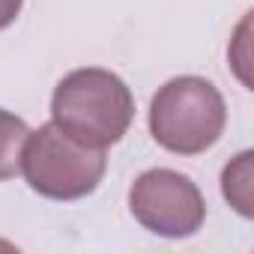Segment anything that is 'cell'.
Segmentation results:
<instances>
[{
  "label": "cell",
  "instance_id": "52a82bcc",
  "mask_svg": "<svg viewBox=\"0 0 254 254\" xmlns=\"http://www.w3.org/2000/svg\"><path fill=\"white\" fill-rule=\"evenodd\" d=\"M24 6V0H0V30H6Z\"/></svg>",
  "mask_w": 254,
  "mask_h": 254
},
{
  "label": "cell",
  "instance_id": "6da1fadb",
  "mask_svg": "<svg viewBox=\"0 0 254 254\" xmlns=\"http://www.w3.org/2000/svg\"><path fill=\"white\" fill-rule=\"evenodd\" d=\"M135 120V96L117 72L84 66L60 78L51 96V123L84 147L108 150Z\"/></svg>",
  "mask_w": 254,
  "mask_h": 254
},
{
  "label": "cell",
  "instance_id": "5b68a950",
  "mask_svg": "<svg viewBox=\"0 0 254 254\" xmlns=\"http://www.w3.org/2000/svg\"><path fill=\"white\" fill-rule=\"evenodd\" d=\"M254 153L251 150H242L236 159H230L221 171V194L227 197V203L242 215V218H251L254 215Z\"/></svg>",
  "mask_w": 254,
  "mask_h": 254
},
{
  "label": "cell",
  "instance_id": "8992f818",
  "mask_svg": "<svg viewBox=\"0 0 254 254\" xmlns=\"http://www.w3.org/2000/svg\"><path fill=\"white\" fill-rule=\"evenodd\" d=\"M27 135H30L27 123L15 117L12 111L0 108V183L21 174V147Z\"/></svg>",
  "mask_w": 254,
  "mask_h": 254
},
{
  "label": "cell",
  "instance_id": "3957f363",
  "mask_svg": "<svg viewBox=\"0 0 254 254\" xmlns=\"http://www.w3.org/2000/svg\"><path fill=\"white\" fill-rule=\"evenodd\" d=\"M105 171V150L78 144L54 123L30 132L21 147V174L27 186L48 200H81L93 194Z\"/></svg>",
  "mask_w": 254,
  "mask_h": 254
},
{
  "label": "cell",
  "instance_id": "277c9868",
  "mask_svg": "<svg viewBox=\"0 0 254 254\" xmlns=\"http://www.w3.org/2000/svg\"><path fill=\"white\" fill-rule=\"evenodd\" d=\"M129 209L141 227L165 239H186L203 227L206 200L200 189L180 171H144L129 189Z\"/></svg>",
  "mask_w": 254,
  "mask_h": 254
},
{
  "label": "cell",
  "instance_id": "7a4b0ae2",
  "mask_svg": "<svg viewBox=\"0 0 254 254\" xmlns=\"http://www.w3.org/2000/svg\"><path fill=\"white\" fill-rule=\"evenodd\" d=\"M227 105L218 87L200 75H180L159 87L150 102V135L177 156H200L218 144Z\"/></svg>",
  "mask_w": 254,
  "mask_h": 254
}]
</instances>
